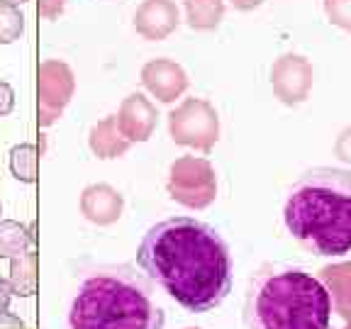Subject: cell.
<instances>
[{
    "mask_svg": "<svg viewBox=\"0 0 351 329\" xmlns=\"http://www.w3.org/2000/svg\"><path fill=\"white\" fill-rule=\"evenodd\" d=\"M139 269L188 313H210L232 291V256L215 227L193 217L156 222L137 249Z\"/></svg>",
    "mask_w": 351,
    "mask_h": 329,
    "instance_id": "cell-1",
    "label": "cell"
},
{
    "mask_svg": "<svg viewBox=\"0 0 351 329\" xmlns=\"http://www.w3.org/2000/svg\"><path fill=\"white\" fill-rule=\"evenodd\" d=\"M285 227L317 256L351 252V171L310 169L293 183L283 210Z\"/></svg>",
    "mask_w": 351,
    "mask_h": 329,
    "instance_id": "cell-2",
    "label": "cell"
},
{
    "mask_svg": "<svg viewBox=\"0 0 351 329\" xmlns=\"http://www.w3.org/2000/svg\"><path fill=\"white\" fill-rule=\"evenodd\" d=\"M152 285L132 266H100L78 283L69 329H164Z\"/></svg>",
    "mask_w": 351,
    "mask_h": 329,
    "instance_id": "cell-3",
    "label": "cell"
},
{
    "mask_svg": "<svg viewBox=\"0 0 351 329\" xmlns=\"http://www.w3.org/2000/svg\"><path fill=\"white\" fill-rule=\"evenodd\" d=\"M332 295L322 280L293 266H266L249 280V329H329Z\"/></svg>",
    "mask_w": 351,
    "mask_h": 329,
    "instance_id": "cell-4",
    "label": "cell"
},
{
    "mask_svg": "<svg viewBox=\"0 0 351 329\" xmlns=\"http://www.w3.org/2000/svg\"><path fill=\"white\" fill-rule=\"evenodd\" d=\"M73 71L59 59H47L37 66V122L51 127L61 117L73 95Z\"/></svg>",
    "mask_w": 351,
    "mask_h": 329,
    "instance_id": "cell-5",
    "label": "cell"
},
{
    "mask_svg": "<svg viewBox=\"0 0 351 329\" xmlns=\"http://www.w3.org/2000/svg\"><path fill=\"white\" fill-rule=\"evenodd\" d=\"M178 25V10L171 0H144L134 15V27L144 39H159L169 37Z\"/></svg>",
    "mask_w": 351,
    "mask_h": 329,
    "instance_id": "cell-6",
    "label": "cell"
},
{
    "mask_svg": "<svg viewBox=\"0 0 351 329\" xmlns=\"http://www.w3.org/2000/svg\"><path fill=\"white\" fill-rule=\"evenodd\" d=\"M213 112L208 105L188 103L171 115V130H173L176 139H181V142L208 144L205 139H210L213 134Z\"/></svg>",
    "mask_w": 351,
    "mask_h": 329,
    "instance_id": "cell-7",
    "label": "cell"
},
{
    "mask_svg": "<svg viewBox=\"0 0 351 329\" xmlns=\"http://www.w3.org/2000/svg\"><path fill=\"white\" fill-rule=\"evenodd\" d=\"M122 197L108 186H88L81 195V210L95 225H108L120 217Z\"/></svg>",
    "mask_w": 351,
    "mask_h": 329,
    "instance_id": "cell-8",
    "label": "cell"
},
{
    "mask_svg": "<svg viewBox=\"0 0 351 329\" xmlns=\"http://www.w3.org/2000/svg\"><path fill=\"white\" fill-rule=\"evenodd\" d=\"M142 76L149 90L159 95L161 100H173L186 88V76L171 61H152L149 66H144Z\"/></svg>",
    "mask_w": 351,
    "mask_h": 329,
    "instance_id": "cell-9",
    "label": "cell"
},
{
    "mask_svg": "<svg viewBox=\"0 0 351 329\" xmlns=\"http://www.w3.org/2000/svg\"><path fill=\"white\" fill-rule=\"evenodd\" d=\"M10 285L15 295H34L37 291V254L32 249L10 258Z\"/></svg>",
    "mask_w": 351,
    "mask_h": 329,
    "instance_id": "cell-10",
    "label": "cell"
},
{
    "mask_svg": "<svg viewBox=\"0 0 351 329\" xmlns=\"http://www.w3.org/2000/svg\"><path fill=\"white\" fill-rule=\"evenodd\" d=\"M154 125V112L142 95H132L122 108V127L132 139H147Z\"/></svg>",
    "mask_w": 351,
    "mask_h": 329,
    "instance_id": "cell-11",
    "label": "cell"
},
{
    "mask_svg": "<svg viewBox=\"0 0 351 329\" xmlns=\"http://www.w3.org/2000/svg\"><path fill=\"white\" fill-rule=\"evenodd\" d=\"M34 241L29 230L15 219H3L0 222V258H12L17 254L27 252Z\"/></svg>",
    "mask_w": 351,
    "mask_h": 329,
    "instance_id": "cell-12",
    "label": "cell"
},
{
    "mask_svg": "<svg viewBox=\"0 0 351 329\" xmlns=\"http://www.w3.org/2000/svg\"><path fill=\"white\" fill-rule=\"evenodd\" d=\"M188 25L193 29H213L222 20V0H186Z\"/></svg>",
    "mask_w": 351,
    "mask_h": 329,
    "instance_id": "cell-13",
    "label": "cell"
},
{
    "mask_svg": "<svg viewBox=\"0 0 351 329\" xmlns=\"http://www.w3.org/2000/svg\"><path fill=\"white\" fill-rule=\"evenodd\" d=\"M10 173L20 183L37 181V147L34 144L22 142L10 149Z\"/></svg>",
    "mask_w": 351,
    "mask_h": 329,
    "instance_id": "cell-14",
    "label": "cell"
},
{
    "mask_svg": "<svg viewBox=\"0 0 351 329\" xmlns=\"http://www.w3.org/2000/svg\"><path fill=\"white\" fill-rule=\"evenodd\" d=\"M90 149L98 156H103V159H110V156H115V154H120L125 149V142H120L115 132V120H105L98 127H93V132H90Z\"/></svg>",
    "mask_w": 351,
    "mask_h": 329,
    "instance_id": "cell-15",
    "label": "cell"
},
{
    "mask_svg": "<svg viewBox=\"0 0 351 329\" xmlns=\"http://www.w3.org/2000/svg\"><path fill=\"white\" fill-rule=\"evenodd\" d=\"M25 32V15L17 5L0 3V44H12Z\"/></svg>",
    "mask_w": 351,
    "mask_h": 329,
    "instance_id": "cell-16",
    "label": "cell"
},
{
    "mask_svg": "<svg viewBox=\"0 0 351 329\" xmlns=\"http://www.w3.org/2000/svg\"><path fill=\"white\" fill-rule=\"evenodd\" d=\"M66 0H37V12L44 20H56L64 10Z\"/></svg>",
    "mask_w": 351,
    "mask_h": 329,
    "instance_id": "cell-17",
    "label": "cell"
},
{
    "mask_svg": "<svg viewBox=\"0 0 351 329\" xmlns=\"http://www.w3.org/2000/svg\"><path fill=\"white\" fill-rule=\"evenodd\" d=\"M15 110V90L8 81H0V117L10 115Z\"/></svg>",
    "mask_w": 351,
    "mask_h": 329,
    "instance_id": "cell-18",
    "label": "cell"
},
{
    "mask_svg": "<svg viewBox=\"0 0 351 329\" xmlns=\"http://www.w3.org/2000/svg\"><path fill=\"white\" fill-rule=\"evenodd\" d=\"M12 295H15V293H12L10 280L0 278V315L8 313V307H10V297Z\"/></svg>",
    "mask_w": 351,
    "mask_h": 329,
    "instance_id": "cell-19",
    "label": "cell"
},
{
    "mask_svg": "<svg viewBox=\"0 0 351 329\" xmlns=\"http://www.w3.org/2000/svg\"><path fill=\"white\" fill-rule=\"evenodd\" d=\"M5 327H22V322L17 317H10L8 313L0 315V329H5Z\"/></svg>",
    "mask_w": 351,
    "mask_h": 329,
    "instance_id": "cell-20",
    "label": "cell"
},
{
    "mask_svg": "<svg viewBox=\"0 0 351 329\" xmlns=\"http://www.w3.org/2000/svg\"><path fill=\"white\" fill-rule=\"evenodd\" d=\"M234 3V8H239V10H249V8H256L261 0H232Z\"/></svg>",
    "mask_w": 351,
    "mask_h": 329,
    "instance_id": "cell-21",
    "label": "cell"
},
{
    "mask_svg": "<svg viewBox=\"0 0 351 329\" xmlns=\"http://www.w3.org/2000/svg\"><path fill=\"white\" fill-rule=\"evenodd\" d=\"M0 3H8V5H17V8H20L22 3H27V0H0Z\"/></svg>",
    "mask_w": 351,
    "mask_h": 329,
    "instance_id": "cell-22",
    "label": "cell"
},
{
    "mask_svg": "<svg viewBox=\"0 0 351 329\" xmlns=\"http://www.w3.org/2000/svg\"><path fill=\"white\" fill-rule=\"evenodd\" d=\"M0 215H3V203H0Z\"/></svg>",
    "mask_w": 351,
    "mask_h": 329,
    "instance_id": "cell-23",
    "label": "cell"
}]
</instances>
